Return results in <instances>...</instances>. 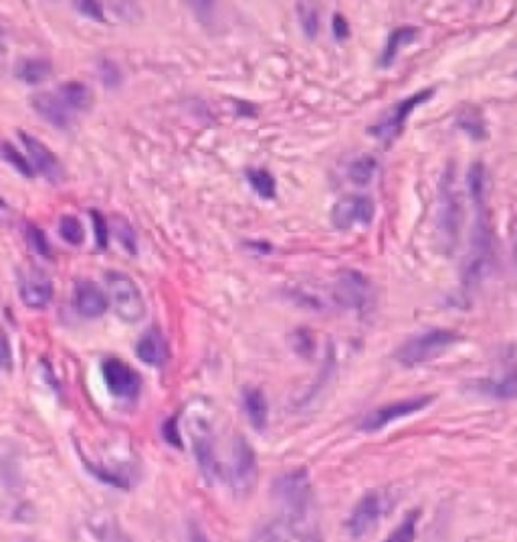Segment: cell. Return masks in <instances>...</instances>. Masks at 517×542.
Returning a JSON list of instances; mask_svg holds the SVG:
<instances>
[{
    "label": "cell",
    "mask_w": 517,
    "mask_h": 542,
    "mask_svg": "<svg viewBox=\"0 0 517 542\" xmlns=\"http://www.w3.org/2000/svg\"><path fill=\"white\" fill-rule=\"evenodd\" d=\"M384 514V498L380 492H366V494L358 500L356 506L352 508L350 519L346 522V528L352 538H366L372 535L382 520Z\"/></svg>",
    "instance_id": "9c48e42d"
},
{
    "label": "cell",
    "mask_w": 517,
    "mask_h": 542,
    "mask_svg": "<svg viewBox=\"0 0 517 542\" xmlns=\"http://www.w3.org/2000/svg\"><path fill=\"white\" fill-rule=\"evenodd\" d=\"M376 217V203L370 196L350 194L340 199L332 209V223L340 231H350L354 227H368Z\"/></svg>",
    "instance_id": "ba28073f"
},
{
    "label": "cell",
    "mask_w": 517,
    "mask_h": 542,
    "mask_svg": "<svg viewBox=\"0 0 517 542\" xmlns=\"http://www.w3.org/2000/svg\"><path fill=\"white\" fill-rule=\"evenodd\" d=\"M257 456L245 438L235 439L233 465H231V486L239 496H247L255 488L257 482Z\"/></svg>",
    "instance_id": "8fae6325"
},
{
    "label": "cell",
    "mask_w": 517,
    "mask_h": 542,
    "mask_svg": "<svg viewBox=\"0 0 517 542\" xmlns=\"http://www.w3.org/2000/svg\"><path fill=\"white\" fill-rule=\"evenodd\" d=\"M332 31H334L335 41H346V39L350 37V24H348L346 19H343L342 14H335V16H334Z\"/></svg>",
    "instance_id": "f35d334b"
},
{
    "label": "cell",
    "mask_w": 517,
    "mask_h": 542,
    "mask_svg": "<svg viewBox=\"0 0 517 542\" xmlns=\"http://www.w3.org/2000/svg\"><path fill=\"white\" fill-rule=\"evenodd\" d=\"M459 128H461L463 132L469 134L473 140H483L487 136L486 122L479 118V113L475 110H467L463 116L459 118Z\"/></svg>",
    "instance_id": "f546056e"
},
{
    "label": "cell",
    "mask_w": 517,
    "mask_h": 542,
    "mask_svg": "<svg viewBox=\"0 0 517 542\" xmlns=\"http://www.w3.org/2000/svg\"><path fill=\"white\" fill-rule=\"evenodd\" d=\"M100 76H102L103 86L110 87V89H116L121 84V71H120L118 65L113 61H110V59H102Z\"/></svg>",
    "instance_id": "d6a6232c"
},
{
    "label": "cell",
    "mask_w": 517,
    "mask_h": 542,
    "mask_svg": "<svg viewBox=\"0 0 517 542\" xmlns=\"http://www.w3.org/2000/svg\"><path fill=\"white\" fill-rule=\"evenodd\" d=\"M418 519H421V512L414 510L405 516L397 528H394L390 535L384 538L382 542H414L416 538V527H418Z\"/></svg>",
    "instance_id": "83f0119b"
},
{
    "label": "cell",
    "mask_w": 517,
    "mask_h": 542,
    "mask_svg": "<svg viewBox=\"0 0 517 542\" xmlns=\"http://www.w3.org/2000/svg\"><path fill=\"white\" fill-rule=\"evenodd\" d=\"M57 95L61 97V102L67 105V108L76 113V112H87L94 104V94L85 84L81 81H67V84L59 86V92Z\"/></svg>",
    "instance_id": "44dd1931"
},
{
    "label": "cell",
    "mask_w": 517,
    "mask_h": 542,
    "mask_svg": "<svg viewBox=\"0 0 517 542\" xmlns=\"http://www.w3.org/2000/svg\"><path fill=\"white\" fill-rule=\"evenodd\" d=\"M461 340L463 339L455 330L432 328V330H426L406 340L397 352H394V358H397L402 366H418L442 357Z\"/></svg>",
    "instance_id": "3957f363"
},
{
    "label": "cell",
    "mask_w": 517,
    "mask_h": 542,
    "mask_svg": "<svg viewBox=\"0 0 517 542\" xmlns=\"http://www.w3.org/2000/svg\"><path fill=\"white\" fill-rule=\"evenodd\" d=\"M22 233H24V239H27V243H29V248L35 251L37 256L45 257V259L53 257L51 241H49V237H47V233L43 231V229L37 227L35 223H24Z\"/></svg>",
    "instance_id": "d4e9b609"
},
{
    "label": "cell",
    "mask_w": 517,
    "mask_h": 542,
    "mask_svg": "<svg viewBox=\"0 0 517 542\" xmlns=\"http://www.w3.org/2000/svg\"><path fill=\"white\" fill-rule=\"evenodd\" d=\"M73 306L85 318H102L110 308V298L92 279H79L73 285Z\"/></svg>",
    "instance_id": "4fadbf2b"
},
{
    "label": "cell",
    "mask_w": 517,
    "mask_h": 542,
    "mask_svg": "<svg viewBox=\"0 0 517 542\" xmlns=\"http://www.w3.org/2000/svg\"><path fill=\"white\" fill-rule=\"evenodd\" d=\"M475 391L494 399H513L517 397V375L504 376V379H483L475 384Z\"/></svg>",
    "instance_id": "7402d4cb"
},
{
    "label": "cell",
    "mask_w": 517,
    "mask_h": 542,
    "mask_svg": "<svg viewBox=\"0 0 517 542\" xmlns=\"http://www.w3.org/2000/svg\"><path fill=\"white\" fill-rule=\"evenodd\" d=\"M293 339L298 340L293 344V348L299 352L301 357H309L311 350H314V340H311V336L308 330H298L293 334Z\"/></svg>",
    "instance_id": "74e56055"
},
{
    "label": "cell",
    "mask_w": 517,
    "mask_h": 542,
    "mask_svg": "<svg viewBox=\"0 0 517 542\" xmlns=\"http://www.w3.org/2000/svg\"><path fill=\"white\" fill-rule=\"evenodd\" d=\"M59 235L65 243L79 248L85 243V229L81 225V221L76 215H63L59 219Z\"/></svg>",
    "instance_id": "484cf974"
},
{
    "label": "cell",
    "mask_w": 517,
    "mask_h": 542,
    "mask_svg": "<svg viewBox=\"0 0 517 542\" xmlns=\"http://www.w3.org/2000/svg\"><path fill=\"white\" fill-rule=\"evenodd\" d=\"M188 540H191V542H210L209 537L204 535V532L199 527H196V524H192L191 530H188Z\"/></svg>",
    "instance_id": "60d3db41"
},
{
    "label": "cell",
    "mask_w": 517,
    "mask_h": 542,
    "mask_svg": "<svg viewBox=\"0 0 517 542\" xmlns=\"http://www.w3.org/2000/svg\"><path fill=\"white\" fill-rule=\"evenodd\" d=\"M6 209H8V207H6V203H4V199H3V196H0V217H3V215H4V212H6Z\"/></svg>",
    "instance_id": "7bdbcfd3"
},
{
    "label": "cell",
    "mask_w": 517,
    "mask_h": 542,
    "mask_svg": "<svg viewBox=\"0 0 517 542\" xmlns=\"http://www.w3.org/2000/svg\"><path fill=\"white\" fill-rule=\"evenodd\" d=\"M298 11H299V21H301V27L303 31H306L308 39H314L317 35V11L314 8V5H308V3H301L298 5Z\"/></svg>",
    "instance_id": "1f68e13d"
},
{
    "label": "cell",
    "mask_w": 517,
    "mask_h": 542,
    "mask_svg": "<svg viewBox=\"0 0 517 542\" xmlns=\"http://www.w3.org/2000/svg\"><path fill=\"white\" fill-rule=\"evenodd\" d=\"M334 298L342 308L364 310L370 302V285L358 271H343L334 287Z\"/></svg>",
    "instance_id": "7c38bea8"
},
{
    "label": "cell",
    "mask_w": 517,
    "mask_h": 542,
    "mask_svg": "<svg viewBox=\"0 0 517 542\" xmlns=\"http://www.w3.org/2000/svg\"><path fill=\"white\" fill-rule=\"evenodd\" d=\"M251 542H298L295 537L283 522H271V524H263L261 528H257L255 535H253Z\"/></svg>",
    "instance_id": "4316f807"
},
{
    "label": "cell",
    "mask_w": 517,
    "mask_h": 542,
    "mask_svg": "<svg viewBox=\"0 0 517 542\" xmlns=\"http://www.w3.org/2000/svg\"><path fill=\"white\" fill-rule=\"evenodd\" d=\"M102 376L111 397L131 401L142 393V376L121 358H105L102 363Z\"/></svg>",
    "instance_id": "52a82bcc"
},
{
    "label": "cell",
    "mask_w": 517,
    "mask_h": 542,
    "mask_svg": "<svg viewBox=\"0 0 517 542\" xmlns=\"http://www.w3.org/2000/svg\"><path fill=\"white\" fill-rule=\"evenodd\" d=\"M92 215V223H94V233H95V245L100 251H105L110 245V223L102 211L92 209L89 211Z\"/></svg>",
    "instance_id": "4dcf8cb0"
},
{
    "label": "cell",
    "mask_w": 517,
    "mask_h": 542,
    "mask_svg": "<svg viewBox=\"0 0 517 542\" xmlns=\"http://www.w3.org/2000/svg\"><path fill=\"white\" fill-rule=\"evenodd\" d=\"M113 11H116V14L120 16V19L126 21V23H134V21L139 19V16H142L138 5H134V3H116V5H113Z\"/></svg>",
    "instance_id": "8d00e7d4"
},
{
    "label": "cell",
    "mask_w": 517,
    "mask_h": 542,
    "mask_svg": "<svg viewBox=\"0 0 517 542\" xmlns=\"http://www.w3.org/2000/svg\"><path fill=\"white\" fill-rule=\"evenodd\" d=\"M434 401L432 395H418V397H408L397 401V403L384 405L380 409H374L368 413L362 423H360V429L366 433H376L382 431L384 427H388L394 421H400V419H406L410 415H416L429 407Z\"/></svg>",
    "instance_id": "8992f818"
},
{
    "label": "cell",
    "mask_w": 517,
    "mask_h": 542,
    "mask_svg": "<svg viewBox=\"0 0 517 542\" xmlns=\"http://www.w3.org/2000/svg\"><path fill=\"white\" fill-rule=\"evenodd\" d=\"M31 108L53 128L69 130L73 126V112L61 102V97L57 94H35L31 97Z\"/></svg>",
    "instance_id": "9a60e30c"
},
{
    "label": "cell",
    "mask_w": 517,
    "mask_h": 542,
    "mask_svg": "<svg viewBox=\"0 0 517 542\" xmlns=\"http://www.w3.org/2000/svg\"><path fill=\"white\" fill-rule=\"evenodd\" d=\"M247 180L253 191H255L263 201H273L277 196V183L273 175L265 168H249Z\"/></svg>",
    "instance_id": "603a6c76"
},
{
    "label": "cell",
    "mask_w": 517,
    "mask_h": 542,
    "mask_svg": "<svg viewBox=\"0 0 517 542\" xmlns=\"http://www.w3.org/2000/svg\"><path fill=\"white\" fill-rule=\"evenodd\" d=\"M467 186L475 207V229L471 237L469 257L465 264V285L479 284L491 266L494 257V229H491L487 209V172L481 162L473 164L467 175Z\"/></svg>",
    "instance_id": "7a4b0ae2"
},
{
    "label": "cell",
    "mask_w": 517,
    "mask_h": 542,
    "mask_svg": "<svg viewBox=\"0 0 517 542\" xmlns=\"http://www.w3.org/2000/svg\"><path fill=\"white\" fill-rule=\"evenodd\" d=\"M416 35H418V29L416 27H410V24H405V27L394 29L390 32V35H388L387 47H384V51L380 55V68L388 69L390 65L394 61H397V57L400 55L402 49L408 47L410 43H414Z\"/></svg>",
    "instance_id": "ffe728a7"
},
{
    "label": "cell",
    "mask_w": 517,
    "mask_h": 542,
    "mask_svg": "<svg viewBox=\"0 0 517 542\" xmlns=\"http://www.w3.org/2000/svg\"><path fill=\"white\" fill-rule=\"evenodd\" d=\"M79 14L87 16L94 23H105V8L102 3H94V0H81V3H73Z\"/></svg>",
    "instance_id": "836d02e7"
},
{
    "label": "cell",
    "mask_w": 517,
    "mask_h": 542,
    "mask_svg": "<svg viewBox=\"0 0 517 542\" xmlns=\"http://www.w3.org/2000/svg\"><path fill=\"white\" fill-rule=\"evenodd\" d=\"M16 134H19L24 150H27V158L32 164L35 172H39V175L49 180L51 185H59L65 178V168L61 160L57 158V154L47 144L40 142L37 136L24 132V130H19Z\"/></svg>",
    "instance_id": "30bf717a"
},
{
    "label": "cell",
    "mask_w": 517,
    "mask_h": 542,
    "mask_svg": "<svg viewBox=\"0 0 517 542\" xmlns=\"http://www.w3.org/2000/svg\"><path fill=\"white\" fill-rule=\"evenodd\" d=\"M105 284L110 290V302L118 318L126 324L142 322L146 316V300L134 277L121 271H108Z\"/></svg>",
    "instance_id": "277c9868"
},
{
    "label": "cell",
    "mask_w": 517,
    "mask_h": 542,
    "mask_svg": "<svg viewBox=\"0 0 517 542\" xmlns=\"http://www.w3.org/2000/svg\"><path fill=\"white\" fill-rule=\"evenodd\" d=\"M116 233H118V241L124 245V249L128 251V253H136V249H138V239H136V233H134V229H131L126 221H120L118 223V229H116Z\"/></svg>",
    "instance_id": "e575fe53"
},
{
    "label": "cell",
    "mask_w": 517,
    "mask_h": 542,
    "mask_svg": "<svg viewBox=\"0 0 517 542\" xmlns=\"http://www.w3.org/2000/svg\"><path fill=\"white\" fill-rule=\"evenodd\" d=\"M162 438L166 439V443L172 447H183V438H180L178 431V415L170 417L168 421L162 425Z\"/></svg>",
    "instance_id": "d590c367"
},
{
    "label": "cell",
    "mask_w": 517,
    "mask_h": 542,
    "mask_svg": "<svg viewBox=\"0 0 517 542\" xmlns=\"http://www.w3.org/2000/svg\"><path fill=\"white\" fill-rule=\"evenodd\" d=\"M53 63L45 57H27L16 65V77L27 86H40L43 81L51 77Z\"/></svg>",
    "instance_id": "d6986e66"
},
{
    "label": "cell",
    "mask_w": 517,
    "mask_h": 542,
    "mask_svg": "<svg viewBox=\"0 0 517 542\" xmlns=\"http://www.w3.org/2000/svg\"><path fill=\"white\" fill-rule=\"evenodd\" d=\"M8 365H11V348H8L4 336H0V368Z\"/></svg>",
    "instance_id": "ab89813d"
},
{
    "label": "cell",
    "mask_w": 517,
    "mask_h": 542,
    "mask_svg": "<svg viewBox=\"0 0 517 542\" xmlns=\"http://www.w3.org/2000/svg\"><path fill=\"white\" fill-rule=\"evenodd\" d=\"M4 55V29L3 24H0V57Z\"/></svg>",
    "instance_id": "b9f144b4"
},
{
    "label": "cell",
    "mask_w": 517,
    "mask_h": 542,
    "mask_svg": "<svg viewBox=\"0 0 517 542\" xmlns=\"http://www.w3.org/2000/svg\"><path fill=\"white\" fill-rule=\"evenodd\" d=\"M273 500L287 530L298 542H319L316 524V490L306 467L279 475L273 483Z\"/></svg>",
    "instance_id": "6da1fadb"
},
{
    "label": "cell",
    "mask_w": 517,
    "mask_h": 542,
    "mask_svg": "<svg viewBox=\"0 0 517 542\" xmlns=\"http://www.w3.org/2000/svg\"><path fill=\"white\" fill-rule=\"evenodd\" d=\"M136 357L142 360L144 365L160 368L166 365L168 360V342L164 339V334L160 330H147L142 339L136 344Z\"/></svg>",
    "instance_id": "e0dca14e"
},
{
    "label": "cell",
    "mask_w": 517,
    "mask_h": 542,
    "mask_svg": "<svg viewBox=\"0 0 517 542\" xmlns=\"http://www.w3.org/2000/svg\"><path fill=\"white\" fill-rule=\"evenodd\" d=\"M376 170H379V162H376L374 156H360L354 162L350 164L348 168V176L354 185L358 186H366L370 180L374 178Z\"/></svg>",
    "instance_id": "cb8c5ba5"
},
{
    "label": "cell",
    "mask_w": 517,
    "mask_h": 542,
    "mask_svg": "<svg viewBox=\"0 0 517 542\" xmlns=\"http://www.w3.org/2000/svg\"><path fill=\"white\" fill-rule=\"evenodd\" d=\"M192 443H194V457H196V464H199L201 474L209 483H215L220 478V464L215 454V441H212V435L209 431L207 423L199 425V429H196L192 435Z\"/></svg>",
    "instance_id": "5bb4252c"
},
{
    "label": "cell",
    "mask_w": 517,
    "mask_h": 542,
    "mask_svg": "<svg viewBox=\"0 0 517 542\" xmlns=\"http://www.w3.org/2000/svg\"><path fill=\"white\" fill-rule=\"evenodd\" d=\"M19 295H21V302L29 310H45L51 306L55 287L51 279H47L45 276L29 274L21 277Z\"/></svg>",
    "instance_id": "2e32d148"
},
{
    "label": "cell",
    "mask_w": 517,
    "mask_h": 542,
    "mask_svg": "<svg viewBox=\"0 0 517 542\" xmlns=\"http://www.w3.org/2000/svg\"><path fill=\"white\" fill-rule=\"evenodd\" d=\"M3 156H4V160L11 164V167L19 172L21 176H24V178H32L35 176V168H32V164L29 162V158L24 154H21L19 150H16V148L11 144V142H3Z\"/></svg>",
    "instance_id": "f1b7e54d"
},
{
    "label": "cell",
    "mask_w": 517,
    "mask_h": 542,
    "mask_svg": "<svg viewBox=\"0 0 517 542\" xmlns=\"http://www.w3.org/2000/svg\"><path fill=\"white\" fill-rule=\"evenodd\" d=\"M243 409L245 415H247L249 423L253 425V429L263 431L269 423V405L267 399L263 395L261 389H245L243 393Z\"/></svg>",
    "instance_id": "ac0fdd59"
},
{
    "label": "cell",
    "mask_w": 517,
    "mask_h": 542,
    "mask_svg": "<svg viewBox=\"0 0 517 542\" xmlns=\"http://www.w3.org/2000/svg\"><path fill=\"white\" fill-rule=\"evenodd\" d=\"M515 257H517V245H515Z\"/></svg>",
    "instance_id": "ee69618b"
},
{
    "label": "cell",
    "mask_w": 517,
    "mask_h": 542,
    "mask_svg": "<svg viewBox=\"0 0 517 542\" xmlns=\"http://www.w3.org/2000/svg\"><path fill=\"white\" fill-rule=\"evenodd\" d=\"M432 95H434V89L429 87V89H421V92H416L414 95H410V97H406V100L398 102L388 112L387 118L379 122L376 126L368 128V134L374 136L376 140H382V142H392V140H397L402 130H405L410 113L421 108V105H424L426 102H431Z\"/></svg>",
    "instance_id": "5b68a950"
}]
</instances>
